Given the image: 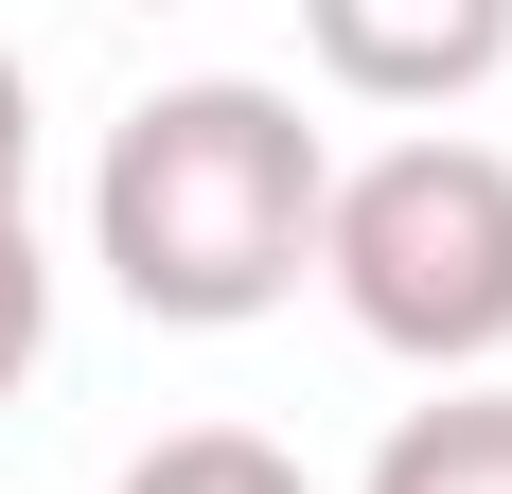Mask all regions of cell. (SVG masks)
<instances>
[{
    "label": "cell",
    "mask_w": 512,
    "mask_h": 494,
    "mask_svg": "<svg viewBox=\"0 0 512 494\" xmlns=\"http://www.w3.org/2000/svg\"><path fill=\"white\" fill-rule=\"evenodd\" d=\"M318 195H336V159H318V124L265 89V71H177V89H142L124 124H106L89 247H106V283L142 300V318L230 336V318H265V300H301Z\"/></svg>",
    "instance_id": "cell-1"
},
{
    "label": "cell",
    "mask_w": 512,
    "mask_h": 494,
    "mask_svg": "<svg viewBox=\"0 0 512 494\" xmlns=\"http://www.w3.org/2000/svg\"><path fill=\"white\" fill-rule=\"evenodd\" d=\"M318 283L407 371H495L512 353V159L460 124H407L318 195Z\"/></svg>",
    "instance_id": "cell-2"
},
{
    "label": "cell",
    "mask_w": 512,
    "mask_h": 494,
    "mask_svg": "<svg viewBox=\"0 0 512 494\" xmlns=\"http://www.w3.org/2000/svg\"><path fill=\"white\" fill-rule=\"evenodd\" d=\"M301 53L354 106H477L512 71V0H301Z\"/></svg>",
    "instance_id": "cell-3"
},
{
    "label": "cell",
    "mask_w": 512,
    "mask_h": 494,
    "mask_svg": "<svg viewBox=\"0 0 512 494\" xmlns=\"http://www.w3.org/2000/svg\"><path fill=\"white\" fill-rule=\"evenodd\" d=\"M354 494H512V389H442V406H407V424L371 442Z\"/></svg>",
    "instance_id": "cell-4"
},
{
    "label": "cell",
    "mask_w": 512,
    "mask_h": 494,
    "mask_svg": "<svg viewBox=\"0 0 512 494\" xmlns=\"http://www.w3.org/2000/svg\"><path fill=\"white\" fill-rule=\"evenodd\" d=\"M106 494H318V477L283 442H248V424H177V442H142Z\"/></svg>",
    "instance_id": "cell-5"
},
{
    "label": "cell",
    "mask_w": 512,
    "mask_h": 494,
    "mask_svg": "<svg viewBox=\"0 0 512 494\" xmlns=\"http://www.w3.org/2000/svg\"><path fill=\"white\" fill-rule=\"evenodd\" d=\"M36 353H53V265H36V212L0 195V406H18Z\"/></svg>",
    "instance_id": "cell-6"
},
{
    "label": "cell",
    "mask_w": 512,
    "mask_h": 494,
    "mask_svg": "<svg viewBox=\"0 0 512 494\" xmlns=\"http://www.w3.org/2000/svg\"><path fill=\"white\" fill-rule=\"evenodd\" d=\"M0 195L36 212V89H18V53H0Z\"/></svg>",
    "instance_id": "cell-7"
}]
</instances>
